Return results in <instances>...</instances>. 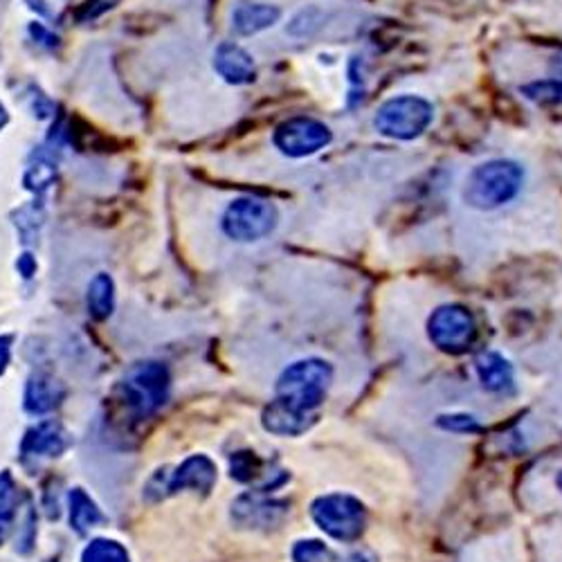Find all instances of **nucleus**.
I'll return each instance as SVG.
<instances>
[{"instance_id": "1", "label": "nucleus", "mask_w": 562, "mask_h": 562, "mask_svg": "<svg viewBox=\"0 0 562 562\" xmlns=\"http://www.w3.org/2000/svg\"><path fill=\"white\" fill-rule=\"evenodd\" d=\"M334 379L331 364L322 358H304L279 373L274 401L263 409L261 426L274 437H302L308 432L326 390Z\"/></svg>"}, {"instance_id": "2", "label": "nucleus", "mask_w": 562, "mask_h": 562, "mask_svg": "<svg viewBox=\"0 0 562 562\" xmlns=\"http://www.w3.org/2000/svg\"><path fill=\"white\" fill-rule=\"evenodd\" d=\"M525 169L515 160H488L475 167L465 180L463 201L473 210L493 212L510 201H515L522 192Z\"/></svg>"}, {"instance_id": "3", "label": "nucleus", "mask_w": 562, "mask_h": 562, "mask_svg": "<svg viewBox=\"0 0 562 562\" xmlns=\"http://www.w3.org/2000/svg\"><path fill=\"white\" fill-rule=\"evenodd\" d=\"M117 392H120L124 407L133 416L149 418L169 398V392H171L169 369L156 360L137 362L124 373Z\"/></svg>"}, {"instance_id": "4", "label": "nucleus", "mask_w": 562, "mask_h": 562, "mask_svg": "<svg viewBox=\"0 0 562 562\" xmlns=\"http://www.w3.org/2000/svg\"><path fill=\"white\" fill-rule=\"evenodd\" d=\"M279 223V212L270 201L257 196H239L225 205L221 214V232L237 244H255L266 239Z\"/></svg>"}, {"instance_id": "5", "label": "nucleus", "mask_w": 562, "mask_h": 562, "mask_svg": "<svg viewBox=\"0 0 562 562\" xmlns=\"http://www.w3.org/2000/svg\"><path fill=\"white\" fill-rule=\"evenodd\" d=\"M313 522L338 542H356L364 533L367 510L364 504L347 493L322 495L311 504Z\"/></svg>"}, {"instance_id": "6", "label": "nucleus", "mask_w": 562, "mask_h": 562, "mask_svg": "<svg viewBox=\"0 0 562 562\" xmlns=\"http://www.w3.org/2000/svg\"><path fill=\"white\" fill-rule=\"evenodd\" d=\"M435 120V106L418 98V95H398L387 100L376 115H373V126L385 137L392 139H416L424 135Z\"/></svg>"}, {"instance_id": "7", "label": "nucleus", "mask_w": 562, "mask_h": 562, "mask_svg": "<svg viewBox=\"0 0 562 562\" xmlns=\"http://www.w3.org/2000/svg\"><path fill=\"white\" fill-rule=\"evenodd\" d=\"M216 477H218L216 463L207 454H192V457H187L180 465H176L171 473L158 471L149 480L145 495L149 499H162V497L176 495L180 491L210 493L216 484Z\"/></svg>"}, {"instance_id": "8", "label": "nucleus", "mask_w": 562, "mask_h": 562, "mask_svg": "<svg viewBox=\"0 0 562 562\" xmlns=\"http://www.w3.org/2000/svg\"><path fill=\"white\" fill-rule=\"evenodd\" d=\"M428 336L432 345L450 356H461L477 340V324L473 313L459 304H443L428 319Z\"/></svg>"}, {"instance_id": "9", "label": "nucleus", "mask_w": 562, "mask_h": 562, "mask_svg": "<svg viewBox=\"0 0 562 562\" xmlns=\"http://www.w3.org/2000/svg\"><path fill=\"white\" fill-rule=\"evenodd\" d=\"M331 128L313 117H291L281 122L274 133L272 143L281 156L286 158H308L331 145Z\"/></svg>"}, {"instance_id": "10", "label": "nucleus", "mask_w": 562, "mask_h": 562, "mask_svg": "<svg viewBox=\"0 0 562 562\" xmlns=\"http://www.w3.org/2000/svg\"><path fill=\"white\" fill-rule=\"evenodd\" d=\"M291 510V504L286 499H274L270 493L252 491L244 493L232 502V522L239 529H252V531H268L279 527L286 520Z\"/></svg>"}, {"instance_id": "11", "label": "nucleus", "mask_w": 562, "mask_h": 562, "mask_svg": "<svg viewBox=\"0 0 562 562\" xmlns=\"http://www.w3.org/2000/svg\"><path fill=\"white\" fill-rule=\"evenodd\" d=\"M70 446V435L57 420H41L38 426L27 430L21 443V459L25 465L38 463L41 459L61 457Z\"/></svg>"}, {"instance_id": "12", "label": "nucleus", "mask_w": 562, "mask_h": 562, "mask_svg": "<svg viewBox=\"0 0 562 562\" xmlns=\"http://www.w3.org/2000/svg\"><path fill=\"white\" fill-rule=\"evenodd\" d=\"M216 75L229 83V86H248L257 79V66L252 55L241 48L239 43L225 41L214 50V61H212Z\"/></svg>"}, {"instance_id": "13", "label": "nucleus", "mask_w": 562, "mask_h": 562, "mask_svg": "<svg viewBox=\"0 0 562 562\" xmlns=\"http://www.w3.org/2000/svg\"><path fill=\"white\" fill-rule=\"evenodd\" d=\"M64 401H66V385L61 381L50 376V373H32L23 394V405L30 414L34 416L50 414Z\"/></svg>"}, {"instance_id": "14", "label": "nucleus", "mask_w": 562, "mask_h": 562, "mask_svg": "<svg viewBox=\"0 0 562 562\" xmlns=\"http://www.w3.org/2000/svg\"><path fill=\"white\" fill-rule=\"evenodd\" d=\"M281 19V10L266 3H252V0H239L232 8L229 14V27L239 36H255L259 32L270 30Z\"/></svg>"}, {"instance_id": "15", "label": "nucleus", "mask_w": 562, "mask_h": 562, "mask_svg": "<svg viewBox=\"0 0 562 562\" xmlns=\"http://www.w3.org/2000/svg\"><path fill=\"white\" fill-rule=\"evenodd\" d=\"M475 371L486 392L504 394V392H510L515 385L513 364L497 351H484L482 356H477Z\"/></svg>"}, {"instance_id": "16", "label": "nucleus", "mask_w": 562, "mask_h": 562, "mask_svg": "<svg viewBox=\"0 0 562 562\" xmlns=\"http://www.w3.org/2000/svg\"><path fill=\"white\" fill-rule=\"evenodd\" d=\"M68 518H70V527L79 536H83L86 531L106 520L100 506L90 499V495L83 488H72L68 493Z\"/></svg>"}, {"instance_id": "17", "label": "nucleus", "mask_w": 562, "mask_h": 562, "mask_svg": "<svg viewBox=\"0 0 562 562\" xmlns=\"http://www.w3.org/2000/svg\"><path fill=\"white\" fill-rule=\"evenodd\" d=\"M86 306L95 319H106L115 308V281L109 272H98L88 281Z\"/></svg>"}, {"instance_id": "18", "label": "nucleus", "mask_w": 562, "mask_h": 562, "mask_svg": "<svg viewBox=\"0 0 562 562\" xmlns=\"http://www.w3.org/2000/svg\"><path fill=\"white\" fill-rule=\"evenodd\" d=\"M19 515V497H16V484L10 473L0 475V544L5 542L8 533L12 531Z\"/></svg>"}, {"instance_id": "19", "label": "nucleus", "mask_w": 562, "mask_h": 562, "mask_svg": "<svg viewBox=\"0 0 562 562\" xmlns=\"http://www.w3.org/2000/svg\"><path fill=\"white\" fill-rule=\"evenodd\" d=\"M81 562H131V555L122 542L95 538L81 551Z\"/></svg>"}, {"instance_id": "20", "label": "nucleus", "mask_w": 562, "mask_h": 562, "mask_svg": "<svg viewBox=\"0 0 562 562\" xmlns=\"http://www.w3.org/2000/svg\"><path fill=\"white\" fill-rule=\"evenodd\" d=\"M293 562H334L336 551L326 547L322 540H297L291 551Z\"/></svg>"}, {"instance_id": "21", "label": "nucleus", "mask_w": 562, "mask_h": 562, "mask_svg": "<svg viewBox=\"0 0 562 562\" xmlns=\"http://www.w3.org/2000/svg\"><path fill=\"white\" fill-rule=\"evenodd\" d=\"M437 426L441 430H448V432H457V435H475V432H482V426L480 420L471 414H463V412H457V414H441L437 418Z\"/></svg>"}, {"instance_id": "22", "label": "nucleus", "mask_w": 562, "mask_h": 562, "mask_svg": "<svg viewBox=\"0 0 562 562\" xmlns=\"http://www.w3.org/2000/svg\"><path fill=\"white\" fill-rule=\"evenodd\" d=\"M525 95L533 102H540V104H553V102H560L562 100V86L553 79H544V81H536V83H529L522 88Z\"/></svg>"}, {"instance_id": "23", "label": "nucleus", "mask_w": 562, "mask_h": 562, "mask_svg": "<svg viewBox=\"0 0 562 562\" xmlns=\"http://www.w3.org/2000/svg\"><path fill=\"white\" fill-rule=\"evenodd\" d=\"M34 540H36V513L34 506L27 504L23 518L19 520V536H16V551L21 553H30L34 549Z\"/></svg>"}, {"instance_id": "24", "label": "nucleus", "mask_w": 562, "mask_h": 562, "mask_svg": "<svg viewBox=\"0 0 562 562\" xmlns=\"http://www.w3.org/2000/svg\"><path fill=\"white\" fill-rule=\"evenodd\" d=\"M322 12L317 8H306L302 10L300 14L293 16L291 25H289V32L297 38H304V36H311L319 25H322Z\"/></svg>"}, {"instance_id": "25", "label": "nucleus", "mask_w": 562, "mask_h": 562, "mask_svg": "<svg viewBox=\"0 0 562 562\" xmlns=\"http://www.w3.org/2000/svg\"><path fill=\"white\" fill-rule=\"evenodd\" d=\"M334 562H379V558L367 549H356V551H349L345 555H336Z\"/></svg>"}, {"instance_id": "26", "label": "nucleus", "mask_w": 562, "mask_h": 562, "mask_svg": "<svg viewBox=\"0 0 562 562\" xmlns=\"http://www.w3.org/2000/svg\"><path fill=\"white\" fill-rule=\"evenodd\" d=\"M30 32H32V36H34L38 43L50 45V48L57 43V36H55L50 30H45L41 23H32V25H30Z\"/></svg>"}, {"instance_id": "27", "label": "nucleus", "mask_w": 562, "mask_h": 562, "mask_svg": "<svg viewBox=\"0 0 562 562\" xmlns=\"http://www.w3.org/2000/svg\"><path fill=\"white\" fill-rule=\"evenodd\" d=\"M12 358V340L8 336H0V376H3Z\"/></svg>"}, {"instance_id": "28", "label": "nucleus", "mask_w": 562, "mask_h": 562, "mask_svg": "<svg viewBox=\"0 0 562 562\" xmlns=\"http://www.w3.org/2000/svg\"><path fill=\"white\" fill-rule=\"evenodd\" d=\"M16 268H19V272H21L25 279H30V277L36 272V261L32 259V255H23V257L19 259Z\"/></svg>"}, {"instance_id": "29", "label": "nucleus", "mask_w": 562, "mask_h": 562, "mask_svg": "<svg viewBox=\"0 0 562 562\" xmlns=\"http://www.w3.org/2000/svg\"><path fill=\"white\" fill-rule=\"evenodd\" d=\"M549 70H551V79H553V81H558V83L562 86V50L551 59Z\"/></svg>"}, {"instance_id": "30", "label": "nucleus", "mask_w": 562, "mask_h": 562, "mask_svg": "<svg viewBox=\"0 0 562 562\" xmlns=\"http://www.w3.org/2000/svg\"><path fill=\"white\" fill-rule=\"evenodd\" d=\"M8 120H10V115H8V109L3 106V102H0V128H3V126L8 124Z\"/></svg>"}, {"instance_id": "31", "label": "nucleus", "mask_w": 562, "mask_h": 562, "mask_svg": "<svg viewBox=\"0 0 562 562\" xmlns=\"http://www.w3.org/2000/svg\"><path fill=\"white\" fill-rule=\"evenodd\" d=\"M555 484H558V488H560V491H562V471H560V473H558V477H555Z\"/></svg>"}]
</instances>
